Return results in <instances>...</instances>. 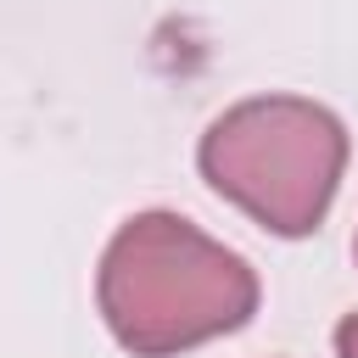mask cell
Listing matches in <instances>:
<instances>
[{"label": "cell", "mask_w": 358, "mask_h": 358, "mask_svg": "<svg viewBox=\"0 0 358 358\" xmlns=\"http://www.w3.org/2000/svg\"><path fill=\"white\" fill-rule=\"evenodd\" d=\"M336 358H358V313H347L336 324Z\"/></svg>", "instance_id": "obj_3"}, {"label": "cell", "mask_w": 358, "mask_h": 358, "mask_svg": "<svg viewBox=\"0 0 358 358\" xmlns=\"http://www.w3.org/2000/svg\"><path fill=\"white\" fill-rule=\"evenodd\" d=\"M196 168L252 224L296 241L324 224L341 190L347 123L308 95H246L207 123Z\"/></svg>", "instance_id": "obj_2"}, {"label": "cell", "mask_w": 358, "mask_h": 358, "mask_svg": "<svg viewBox=\"0 0 358 358\" xmlns=\"http://www.w3.org/2000/svg\"><path fill=\"white\" fill-rule=\"evenodd\" d=\"M95 308L134 358H173L257 313V274L241 252L168 207L123 218L95 268Z\"/></svg>", "instance_id": "obj_1"}]
</instances>
